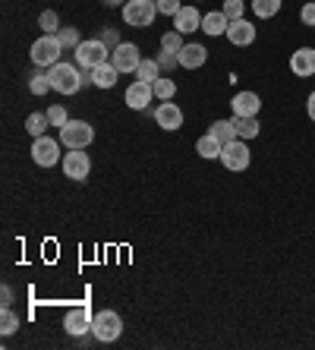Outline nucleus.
<instances>
[{
	"label": "nucleus",
	"instance_id": "nucleus-6",
	"mask_svg": "<svg viewBox=\"0 0 315 350\" xmlns=\"http://www.w3.org/2000/svg\"><path fill=\"white\" fill-rule=\"evenodd\" d=\"M252 161V152L249 146H246V139H234V142H227L224 148H221V164H224L227 171H246Z\"/></svg>",
	"mask_w": 315,
	"mask_h": 350
},
{
	"label": "nucleus",
	"instance_id": "nucleus-39",
	"mask_svg": "<svg viewBox=\"0 0 315 350\" xmlns=\"http://www.w3.org/2000/svg\"><path fill=\"white\" fill-rule=\"evenodd\" d=\"M10 303H13V291H10V287H3V306H10Z\"/></svg>",
	"mask_w": 315,
	"mask_h": 350
},
{
	"label": "nucleus",
	"instance_id": "nucleus-14",
	"mask_svg": "<svg viewBox=\"0 0 315 350\" xmlns=\"http://www.w3.org/2000/svg\"><path fill=\"white\" fill-rule=\"evenodd\" d=\"M154 98V89H152V82H133L130 89L123 92V101L133 107V111H146L148 107V101Z\"/></svg>",
	"mask_w": 315,
	"mask_h": 350
},
{
	"label": "nucleus",
	"instance_id": "nucleus-35",
	"mask_svg": "<svg viewBox=\"0 0 315 350\" xmlns=\"http://www.w3.org/2000/svg\"><path fill=\"white\" fill-rule=\"evenodd\" d=\"M154 3H158V13H164V16H177L183 7L180 0H154Z\"/></svg>",
	"mask_w": 315,
	"mask_h": 350
},
{
	"label": "nucleus",
	"instance_id": "nucleus-1",
	"mask_svg": "<svg viewBox=\"0 0 315 350\" xmlns=\"http://www.w3.org/2000/svg\"><path fill=\"white\" fill-rule=\"evenodd\" d=\"M48 76H51V89L54 92H60V95H76V92L82 89V73H79V66H73V64H54L48 70Z\"/></svg>",
	"mask_w": 315,
	"mask_h": 350
},
{
	"label": "nucleus",
	"instance_id": "nucleus-9",
	"mask_svg": "<svg viewBox=\"0 0 315 350\" xmlns=\"http://www.w3.org/2000/svg\"><path fill=\"white\" fill-rule=\"evenodd\" d=\"M60 146H64V142H57V139H51V136H38L32 142V161L38 164V167H54V164L60 161Z\"/></svg>",
	"mask_w": 315,
	"mask_h": 350
},
{
	"label": "nucleus",
	"instance_id": "nucleus-16",
	"mask_svg": "<svg viewBox=\"0 0 315 350\" xmlns=\"http://www.w3.org/2000/svg\"><path fill=\"white\" fill-rule=\"evenodd\" d=\"M290 70H293V76H299V79H306V76H315V48H299V51H293Z\"/></svg>",
	"mask_w": 315,
	"mask_h": 350
},
{
	"label": "nucleus",
	"instance_id": "nucleus-18",
	"mask_svg": "<svg viewBox=\"0 0 315 350\" xmlns=\"http://www.w3.org/2000/svg\"><path fill=\"white\" fill-rule=\"evenodd\" d=\"M177 60H180L183 70H199V66L208 60V48H205V44H183V51L177 54Z\"/></svg>",
	"mask_w": 315,
	"mask_h": 350
},
{
	"label": "nucleus",
	"instance_id": "nucleus-21",
	"mask_svg": "<svg viewBox=\"0 0 315 350\" xmlns=\"http://www.w3.org/2000/svg\"><path fill=\"white\" fill-rule=\"evenodd\" d=\"M208 133H211L215 139H218L221 146H227V142H234V139H240V136H236L234 120H215V123L208 126Z\"/></svg>",
	"mask_w": 315,
	"mask_h": 350
},
{
	"label": "nucleus",
	"instance_id": "nucleus-11",
	"mask_svg": "<svg viewBox=\"0 0 315 350\" xmlns=\"http://www.w3.org/2000/svg\"><path fill=\"white\" fill-rule=\"evenodd\" d=\"M92 325H95V316L89 312V306H76V310H70V312H66V319H64L66 334H73V338L89 334Z\"/></svg>",
	"mask_w": 315,
	"mask_h": 350
},
{
	"label": "nucleus",
	"instance_id": "nucleus-17",
	"mask_svg": "<svg viewBox=\"0 0 315 350\" xmlns=\"http://www.w3.org/2000/svg\"><path fill=\"white\" fill-rule=\"evenodd\" d=\"M230 107H234V117H256L262 107V98L256 92H240V95H234Z\"/></svg>",
	"mask_w": 315,
	"mask_h": 350
},
{
	"label": "nucleus",
	"instance_id": "nucleus-34",
	"mask_svg": "<svg viewBox=\"0 0 315 350\" xmlns=\"http://www.w3.org/2000/svg\"><path fill=\"white\" fill-rule=\"evenodd\" d=\"M48 120H51V126H57V130H64L66 123H70V117H66V111L60 105H54V107H48Z\"/></svg>",
	"mask_w": 315,
	"mask_h": 350
},
{
	"label": "nucleus",
	"instance_id": "nucleus-37",
	"mask_svg": "<svg viewBox=\"0 0 315 350\" xmlns=\"http://www.w3.org/2000/svg\"><path fill=\"white\" fill-rule=\"evenodd\" d=\"M158 64H161V70H174V66H180V60H177V54H174V51H161Z\"/></svg>",
	"mask_w": 315,
	"mask_h": 350
},
{
	"label": "nucleus",
	"instance_id": "nucleus-33",
	"mask_svg": "<svg viewBox=\"0 0 315 350\" xmlns=\"http://www.w3.org/2000/svg\"><path fill=\"white\" fill-rule=\"evenodd\" d=\"M224 16L227 19H243L246 16V3H243V0H224Z\"/></svg>",
	"mask_w": 315,
	"mask_h": 350
},
{
	"label": "nucleus",
	"instance_id": "nucleus-20",
	"mask_svg": "<svg viewBox=\"0 0 315 350\" xmlns=\"http://www.w3.org/2000/svg\"><path fill=\"white\" fill-rule=\"evenodd\" d=\"M227 25H230V19L224 16V10H215V13H205L202 16V32L211 35V38L227 35Z\"/></svg>",
	"mask_w": 315,
	"mask_h": 350
},
{
	"label": "nucleus",
	"instance_id": "nucleus-4",
	"mask_svg": "<svg viewBox=\"0 0 315 350\" xmlns=\"http://www.w3.org/2000/svg\"><path fill=\"white\" fill-rule=\"evenodd\" d=\"M120 332H123V319H120V312H117V310L95 312V325H92V334H95L98 341L111 344V341H117V338H120Z\"/></svg>",
	"mask_w": 315,
	"mask_h": 350
},
{
	"label": "nucleus",
	"instance_id": "nucleus-19",
	"mask_svg": "<svg viewBox=\"0 0 315 350\" xmlns=\"http://www.w3.org/2000/svg\"><path fill=\"white\" fill-rule=\"evenodd\" d=\"M89 79L95 82V89H113L117 85V76H120V70L111 64V60H105V64H98L95 70H89Z\"/></svg>",
	"mask_w": 315,
	"mask_h": 350
},
{
	"label": "nucleus",
	"instance_id": "nucleus-8",
	"mask_svg": "<svg viewBox=\"0 0 315 350\" xmlns=\"http://www.w3.org/2000/svg\"><path fill=\"white\" fill-rule=\"evenodd\" d=\"M111 64L117 66L120 73H136V66L142 64L139 44H133V41H120V44L111 51Z\"/></svg>",
	"mask_w": 315,
	"mask_h": 350
},
{
	"label": "nucleus",
	"instance_id": "nucleus-27",
	"mask_svg": "<svg viewBox=\"0 0 315 350\" xmlns=\"http://www.w3.org/2000/svg\"><path fill=\"white\" fill-rule=\"evenodd\" d=\"M29 92H32V95H48V92H51V76L44 73V70L32 73V76H29Z\"/></svg>",
	"mask_w": 315,
	"mask_h": 350
},
{
	"label": "nucleus",
	"instance_id": "nucleus-10",
	"mask_svg": "<svg viewBox=\"0 0 315 350\" xmlns=\"http://www.w3.org/2000/svg\"><path fill=\"white\" fill-rule=\"evenodd\" d=\"M92 171V158L85 155V148H70L64 158V177L70 180H85Z\"/></svg>",
	"mask_w": 315,
	"mask_h": 350
},
{
	"label": "nucleus",
	"instance_id": "nucleus-40",
	"mask_svg": "<svg viewBox=\"0 0 315 350\" xmlns=\"http://www.w3.org/2000/svg\"><path fill=\"white\" fill-rule=\"evenodd\" d=\"M107 7H120V0H105Z\"/></svg>",
	"mask_w": 315,
	"mask_h": 350
},
{
	"label": "nucleus",
	"instance_id": "nucleus-25",
	"mask_svg": "<svg viewBox=\"0 0 315 350\" xmlns=\"http://www.w3.org/2000/svg\"><path fill=\"white\" fill-rule=\"evenodd\" d=\"M281 7H284V0H252V13H256L259 19L277 16V13H281Z\"/></svg>",
	"mask_w": 315,
	"mask_h": 350
},
{
	"label": "nucleus",
	"instance_id": "nucleus-24",
	"mask_svg": "<svg viewBox=\"0 0 315 350\" xmlns=\"http://www.w3.org/2000/svg\"><path fill=\"white\" fill-rule=\"evenodd\" d=\"M234 126H236V136L246 139V142L259 136V120L256 117H234Z\"/></svg>",
	"mask_w": 315,
	"mask_h": 350
},
{
	"label": "nucleus",
	"instance_id": "nucleus-36",
	"mask_svg": "<svg viewBox=\"0 0 315 350\" xmlns=\"http://www.w3.org/2000/svg\"><path fill=\"white\" fill-rule=\"evenodd\" d=\"M299 19H303V25H312L315 29V0H309L306 7L299 10Z\"/></svg>",
	"mask_w": 315,
	"mask_h": 350
},
{
	"label": "nucleus",
	"instance_id": "nucleus-15",
	"mask_svg": "<svg viewBox=\"0 0 315 350\" xmlns=\"http://www.w3.org/2000/svg\"><path fill=\"white\" fill-rule=\"evenodd\" d=\"M174 29H177L180 35H189V32H195V29H202V13L195 10V3L180 7V13L174 16Z\"/></svg>",
	"mask_w": 315,
	"mask_h": 350
},
{
	"label": "nucleus",
	"instance_id": "nucleus-31",
	"mask_svg": "<svg viewBox=\"0 0 315 350\" xmlns=\"http://www.w3.org/2000/svg\"><path fill=\"white\" fill-rule=\"evenodd\" d=\"M19 328V316L10 306H3V312H0V332L3 334H13Z\"/></svg>",
	"mask_w": 315,
	"mask_h": 350
},
{
	"label": "nucleus",
	"instance_id": "nucleus-26",
	"mask_svg": "<svg viewBox=\"0 0 315 350\" xmlns=\"http://www.w3.org/2000/svg\"><path fill=\"white\" fill-rule=\"evenodd\" d=\"M152 89H154V98H158V101H170V98L177 95V82L170 79V76H161V79L152 82Z\"/></svg>",
	"mask_w": 315,
	"mask_h": 350
},
{
	"label": "nucleus",
	"instance_id": "nucleus-32",
	"mask_svg": "<svg viewBox=\"0 0 315 350\" xmlns=\"http://www.w3.org/2000/svg\"><path fill=\"white\" fill-rule=\"evenodd\" d=\"M161 48L180 54V51H183V35H180L177 29H174V32H167V35H161Z\"/></svg>",
	"mask_w": 315,
	"mask_h": 350
},
{
	"label": "nucleus",
	"instance_id": "nucleus-3",
	"mask_svg": "<svg viewBox=\"0 0 315 350\" xmlns=\"http://www.w3.org/2000/svg\"><path fill=\"white\" fill-rule=\"evenodd\" d=\"M60 54H64V44L57 35H41L32 44V64L38 70H51L54 64H60Z\"/></svg>",
	"mask_w": 315,
	"mask_h": 350
},
{
	"label": "nucleus",
	"instance_id": "nucleus-5",
	"mask_svg": "<svg viewBox=\"0 0 315 350\" xmlns=\"http://www.w3.org/2000/svg\"><path fill=\"white\" fill-rule=\"evenodd\" d=\"M60 142H64L66 148H89L92 142H95V126L85 120H70L60 130Z\"/></svg>",
	"mask_w": 315,
	"mask_h": 350
},
{
	"label": "nucleus",
	"instance_id": "nucleus-12",
	"mask_svg": "<svg viewBox=\"0 0 315 350\" xmlns=\"http://www.w3.org/2000/svg\"><path fill=\"white\" fill-rule=\"evenodd\" d=\"M227 41L234 44V48H249L252 41H256V25L249 23V19H230V25H227Z\"/></svg>",
	"mask_w": 315,
	"mask_h": 350
},
{
	"label": "nucleus",
	"instance_id": "nucleus-29",
	"mask_svg": "<svg viewBox=\"0 0 315 350\" xmlns=\"http://www.w3.org/2000/svg\"><path fill=\"white\" fill-rule=\"evenodd\" d=\"M38 25H41V32L44 35H57L60 29H64V25H60V16H57L54 10H44V13L38 16Z\"/></svg>",
	"mask_w": 315,
	"mask_h": 350
},
{
	"label": "nucleus",
	"instance_id": "nucleus-23",
	"mask_svg": "<svg viewBox=\"0 0 315 350\" xmlns=\"http://www.w3.org/2000/svg\"><path fill=\"white\" fill-rule=\"evenodd\" d=\"M136 79L139 82H154V79H161V64L152 57H146L142 64L136 66Z\"/></svg>",
	"mask_w": 315,
	"mask_h": 350
},
{
	"label": "nucleus",
	"instance_id": "nucleus-28",
	"mask_svg": "<svg viewBox=\"0 0 315 350\" xmlns=\"http://www.w3.org/2000/svg\"><path fill=\"white\" fill-rule=\"evenodd\" d=\"M57 38H60V44H64V51L70 48V51H76L82 44V38H79V29L76 25H64L60 32H57Z\"/></svg>",
	"mask_w": 315,
	"mask_h": 350
},
{
	"label": "nucleus",
	"instance_id": "nucleus-38",
	"mask_svg": "<svg viewBox=\"0 0 315 350\" xmlns=\"http://www.w3.org/2000/svg\"><path fill=\"white\" fill-rule=\"evenodd\" d=\"M306 111H309V120H315V92L306 98Z\"/></svg>",
	"mask_w": 315,
	"mask_h": 350
},
{
	"label": "nucleus",
	"instance_id": "nucleus-13",
	"mask_svg": "<svg viewBox=\"0 0 315 350\" xmlns=\"http://www.w3.org/2000/svg\"><path fill=\"white\" fill-rule=\"evenodd\" d=\"M154 123H158L161 130L174 133V130H180V126H183V111H180L174 101H161V105H158V111H154Z\"/></svg>",
	"mask_w": 315,
	"mask_h": 350
},
{
	"label": "nucleus",
	"instance_id": "nucleus-22",
	"mask_svg": "<svg viewBox=\"0 0 315 350\" xmlns=\"http://www.w3.org/2000/svg\"><path fill=\"white\" fill-rule=\"evenodd\" d=\"M221 148H224V146H221L211 133H205V136L195 142V152H199L202 158H208V161H211V158H221Z\"/></svg>",
	"mask_w": 315,
	"mask_h": 350
},
{
	"label": "nucleus",
	"instance_id": "nucleus-7",
	"mask_svg": "<svg viewBox=\"0 0 315 350\" xmlns=\"http://www.w3.org/2000/svg\"><path fill=\"white\" fill-rule=\"evenodd\" d=\"M76 54V66H85V70H95L98 64H105L111 48H107L101 38H92V41H82L79 48L73 51Z\"/></svg>",
	"mask_w": 315,
	"mask_h": 350
},
{
	"label": "nucleus",
	"instance_id": "nucleus-30",
	"mask_svg": "<svg viewBox=\"0 0 315 350\" xmlns=\"http://www.w3.org/2000/svg\"><path fill=\"white\" fill-rule=\"evenodd\" d=\"M51 126L48 114H29V120H25V130H29V136H44V130Z\"/></svg>",
	"mask_w": 315,
	"mask_h": 350
},
{
	"label": "nucleus",
	"instance_id": "nucleus-41",
	"mask_svg": "<svg viewBox=\"0 0 315 350\" xmlns=\"http://www.w3.org/2000/svg\"><path fill=\"white\" fill-rule=\"evenodd\" d=\"M195 3H199V0H195Z\"/></svg>",
	"mask_w": 315,
	"mask_h": 350
},
{
	"label": "nucleus",
	"instance_id": "nucleus-2",
	"mask_svg": "<svg viewBox=\"0 0 315 350\" xmlns=\"http://www.w3.org/2000/svg\"><path fill=\"white\" fill-rule=\"evenodd\" d=\"M158 16V3L154 0H126L123 3V23L133 29H148Z\"/></svg>",
	"mask_w": 315,
	"mask_h": 350
}]
</instances>
